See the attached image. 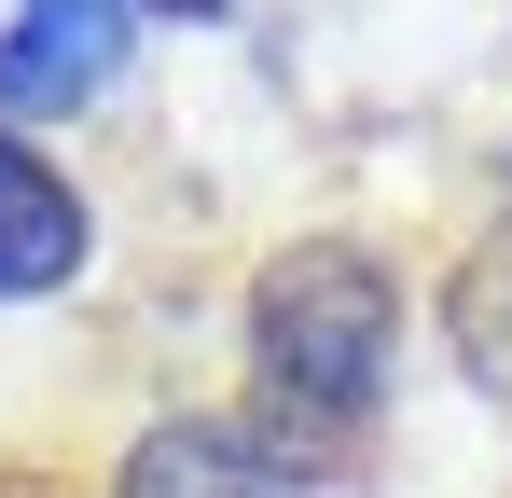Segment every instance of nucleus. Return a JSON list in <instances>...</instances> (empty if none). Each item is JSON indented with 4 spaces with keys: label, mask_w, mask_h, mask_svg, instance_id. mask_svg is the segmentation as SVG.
Returning a JSON list of instances; mask_svg holds the SVG:
<instances>
[{
    "label": "nucleus",
    "mask_w": 512,
    "mask_h": 498,
    "mask_svg": "<svg viewBox=\"0 0 512 498\" xmlns=\"http://www.w3.org/2000/svg\"><path fill=\"white\" fill-rule=\"evenodd\" d=\"M388 332H402V291H388V263L346 236H305L263 263L250 291V360L277 402L305 415H360L374 388H388Z\"/></svg>",
    "instance_id": "nucleus-1"
},
{
    "label": "nucleus",
    "mask_w": 512,
    "mask_h": 498,
    "mask_svg": "<svg viewBox=\"0 0 512 498\" xmlns=\"http://www.w3.org/2000/svg\"><path fill=\"white\" fill-rule=\"evenodd\" d=\"M111 70H125V0H28V14L0 28V125L84 111Z\"/></svg>",
    "instance_id": "nucleus-2"
},
{
    "label": "nucleus",
    "mask_w": 512,
    "mask_h": 498,
    "mask_svg": "<svg viewBox=\"0 0 512 498\" xmlns=\"http://www.w3.org/2000/svg\"><path fill=\"white\" fill-rule=\"evenodd\" d=\"M111 498H305V471H277V443L236 415H167V429H139Z\"/></svg>",
    "instance_id": "nucleus-3"
},
{
    "label": "nucleus",
    "mask_w": 512,
    "mask_h": 498,
    "mask_svg": "<svg viewBox=\"0 0 512 498\" xmlns=\"http://www.w3.org/2000/svg\"><path fill=\"white\" fill-rule=\"evenodd\" d=\"M70 263H84V194H70L42 153H14V139H0V305L56 291Z\"/></svg>",
    "instance_id": "nucleus-4"
},
{
    "label": "nucleus",
    "mask_w": 512,
    "mask_h": 498,
    "mask_svg": "<svg viewBox=\"0 0 512 498\" xmlns=\"http://www.w3.org/2000/svg\"><path fill=\"white\" fill-rule=\"evenodd\" d=\"M139 14H180V28H208V14H236V0H139Z\"/></svg>",
    "instance_id": "nucleus-5"
}]
</instances>
